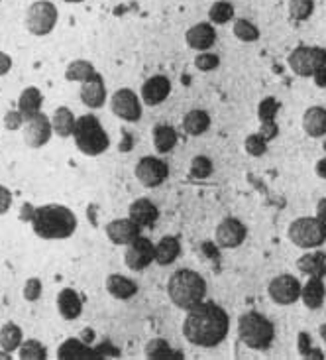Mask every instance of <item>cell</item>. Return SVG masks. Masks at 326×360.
Masks as SVG:
<instances>
[{
  "instance_id": "cell-1",
  "label": "cell",
  "mask_w": 326,
  "mask_h": 360,
  "mask_svg": "<svg viewBox=\"0 0 326 360\" xmlns=\"http://www.w3.org/2000/svg\"><path fill=\"white\" fill-rule=\"evenodd\" d=\"M230 331V317L219 303L201 302L187 311L183 321L185 339L202 349H214L226 341Z\"/></svg>"
},
{
  "instance_id": "cell-2",
  "label": "cell",
  "mask_w": 326,
  "mask_h": 360,
  "mask_svg": "<svg viewBox=\"0 0 326 360\" xmlns=\"http://www.w3.org/2000/svg\"><path fill=\"white\" fill-rule=\"evenodd\" d=\"M32 229L44 240H65L77 231V217L65 205H41L32 217Z\"/></svg>"
},
{
  "instance_id": "cell-3",
  "label": "cell",
  "mask_w": 326,
  "mask_h": 360,
  "mask_svg": "<svg viewBox=\"0 0 326 360\" xmlns=\"http://www.w3.org/2000/svg\"><path fill=\"white\" fill-rule=\"evenodd\" d=\"M167 295L175 307L189 311L197 303H201L207 295V282L201 274L183 268L177 270L167 282Z\"/></svg>"
},
{
  "instance_id": "cell-4",
  "label": "cell",
  "mask_w": 326,
  "mask_h": 360,
  "mask_svg": "<svg viewBox=\"0 0 326 360\" xmlns=\"http://www.w3.org/2000/svg\"><path fill=\"white\" fill-rule=\"evenodd\" d=\"M238 337L252 351H268L275 339V327L258 311H248L238 319Z\"/></svg>"
},
{
  "instance_id": "cell-5",
  "label": "cell",
  "mask_w": 326,
  "mask_h": 360,
  "mask_svg": "<svg viewBox=\"0 0 326 360\" xmlns=\"http://www.w3.org/2000/svg\"><path fill=\"white\" fill-rule=\"evenodd\" d=\"M73 140L86 156H100L110 146V138L95 115H83L75 122Z\"/></svg>"
},
{
  "instance_id": "cell-6",
  "label": "cell",
  "mask_w": 326,
  "mask_h": 360,
  "mask_svg": "<svg viewBox=\"0 0 326 360\" xmlns=\"http://www.w3.org/2000/svg\"><path fill=\"white\" fill-rule=\"evenodd\" d=\"M289 240L299 248H318L326 243V223L317 217H301L289 226Z\"/></svg>"
},
{
  "instance_id": "cell-7",
  "label": "cell",
  "mask_w": 326,
  "mask_h": 360,
  "mask_svg": "<svg viewBox=\"0 0 326 360\" xmlns=\"http://www.w3.org/2000/svg\"><path fill=\"white\" fill-rule=\"evenodd\" d=\"M59 12L53 2L49 0H36L26 12V28L34 36H48L58 24Z\"/></svg>"
},
{
  "instance_id": "cell-8",
  "label": "cell",
  "mask_w": 326,
  "mask_h": 360,
  "mask_svg": "<svg viewBox=\"0 0 326 360\" xmlns=\"http://www.w3.org/2000/svg\"><path fill=\"white\" fill-rule=\"evenodd\" d=\"M326 65L325 48H308L299 46L289 56V68L299 77H313L318 69Z\"/></svg>"
},
{
  "instance_id": "cell-9",
  "label": "cell",
  "mask_w": 326,
  "mask_h": 360,
  "mask_svg": "<svg viewBox=\"0 0 326 360\" xmlns=\"http://www.w3.org/2000/svg\"><path fill=\"white\" fill-rule=\"evenodd\" d=\"M124 262L130 270L144 272L150 264L155 262V244L145 236H138L134 243L126 246Z\"/></svg>"
},
{
  "instance_id": "cell-10",
  "label": "cell",
  "mask_w": 326,
  "mask_h": 360,
  "mask_svg": "<svg viewBox=\"0 0 326 360\" xmlns=\"http://www.w3.org/2000/svg\"><path fill=\"white\" fill-rule=\"evenodd\" d=\"M134 174L144 187H159L169 177V166L157 156H144L136 164Z\"/></svg>"
},
{
  "instance_id": "cell-11",
  "label": "cell",
  "mask_w": 326,
  "mask_h": 360,
  "mask_svg": "<svg viewBox=\"0 0 326 360\" xmlns=\"http://www.w3.org/2000/svg\"><path fill=\"white\" fill-rule=\"evenodd\" d=\"M110 108L126 122H138L142 118V103L132 89H118L110 97Z\"/></svg>"
},
{
  "instance_id": "cell-12",
  "label": "cell",
  "mask_w": 326,
  "mask_h": 360,
  "mask_svg": "<svg viewBox=\"0 0 326 360\" xmlns=\"http://www.w3.org/2000/svg\"><path fill=\"white\" fill-rule=\"evenodd\" d=\"M301 282H299L295 276L291 274H281L278 278H273L271 283H269L268 293L269 297L278 305H293L295 302H299L301 297Z\"/></svg>"
},
{
  "instance_id": "cell-13",
  "label": "cell",
  "mask_w": 326,
  "mask_h": 360,
  "mask_svg": "<svg viewBox=\"0 0 326 360\" xmlns=\"http://www.w3.org/2000/svg\"><path fill=\"white\" fill-rule=\"evenodd\" d=\"M106 236L116 246H128L130 243H134L138 236H142V226L134 223L130 217L116 219L112 223L106 224Z\"/></svg>"
},
{
  "instance_id": "cell-14",
  "label": "cell",
  "mask_w": 326,
  "mask_h": 360,
  "mask_svg": "<svg viewBox=\"0 0 326 360\" xmlns=\"http://www.w3.org/2000/svg\"><path fill=\"white\" fill-rule=\"evenodd\" d=\"M51 122L44 112H38L36 117L26 120V128H24V140L30 148H41L46 146L51 138Z\"/></svg>"
},
{
  "instance_id": "cell-15",
  "label": "cell",
  "mask_w": 326,
  "mask_h": 360,
  "mask_svg": "<svg viewBox=\"0 0 326 360\" xmlns=\"http://www.w3.org/2000/svg\"><path fill=\"white\" fill-rule=\"evenodd\" d=\"M246 226L234 219V217H226L219 226H216V244L222 248H238L244 240H246Z\"/></svg>"
},
{
  "instance_id": "cell-16",
  "label": "cell",
  "mask_w": 326,
  "mask_h": 360,
  "mask_svg": "<svg viewBox=\"0 0 326 360\" xmlns=\"http://www.w3.org/2000/svg\"><path fill=\"white\" fill-rule=\"evenodd\" d=\"M171 93V81L165 75H154L142 85V101L148 107H157Z\"/></svg>"
},
{
  "instance_id": "cell-17",
  "label": "cell",
  "mask_w": 326,
  "mask_h": 360,
  "mask_svg": "<svg viewBox=\"0 0 326 360\" xmlns=\"http://www.w3.org/2000/svg\"><path fill=\"white\" fill-rule=\"evenodd\" d=\"M185 39H187V46L189 48L199 49V51H207L216 41V30H214L211 22H201V24H195L193 28L187 30Z\"/></svg>"
},
{
  "instance_id": "cell-18",
  "label": "cell",
  "mask_w": 326,
  "mask_h": 360,
  "mask_svg": "<svg viewBox=\"0 0 326 360\" xmlns=\"http://www.w3.org/2000/svg\"><path fill=\"white\" fill-rule=\"evenodd\" d=\"M81 101L89 108H100L106 103V87L103 77L96 73L95 77H91L85 83H81Z\"/></svg>"
},
{
  "instance_id": "cell-19",
  "label": "cell",
  "mask_w": 326,
  "mask_h": 360,
  "mask_svg": "<svg viewBox=\"0 0 326 360\" xmlns=\"http://www.w3.org/2000/svg\"><path fill=\"white\" fill-rule=\"evenodd\" d=\"M128 217L138 223L142 229L144 226H154L157 223V219H159V209L155 207V203H152L150 199H136L134 203L130 205V209H128Z\"/></svg>"
},
{
  "instance_id": "cell-20",
  "label": "cell",
  "mask_w": 326,
  "mask_h": 360,
  "mask_svg": "<svg viewBox=\"0 0 326 360\" xmlns=\"http://www.w3.org/2000/svg\"><path fill=\"white\" fill-rule=\"evenodd\" d=\"M58 359L61 360H85V359H100L96 349H93L89 342L79 339H67L59 347Z\"/></svg>"
},
{
  "instance_id": "cell-21",
  "label": "cell",
  "mask_w": 326,
  "mask_h": 360,
  "mask_svg": "<svg viewBox=\"0 0 326 360\" xmlns=\"http://www.w3.org/2000/svg\"><path fill=\"white\" fill-rule=\"evenodd\" d=\"M58 309L63 315V319L73 321V319L81 317V313H83V300L75 290L65 288L58 295Z\"/></svg>"
},
{
  "instance_id": "cell-22",
  "label": "cell",
  "mask_w": 326,
  "mask_h": 360,
  "mask_svg": "<svg viewBox=\"0 0 326 360\" xmlns=\"http://www.w3.org/2000/svg\"><path fill=\"white\" fill-rule=\"evenodd\" d=\"M106 290H108V293L112 297L126 302V300H132L138 293V285L130 278L122 276V274H110L106 278Z\"/></svg>"
},
{
  "instance_id": "cell-23",
  "label": "cell",
  "mask_w": 326,
  "mask_h": 360,
  "mask_svg": "<svg viewBox=\"0 0 326 360\" xmlns=\"http://www.w3.org/2000/svg\"><path fill=\"white\" fill-rule=\"evenodd\" d=\"M325 295V282H322V278H317V276H311L308 282L301 288V300H303V303L307 305L308 309H318V307H322Z\"/></svg>"
},
{
  "instance_id": "cell-24",
  "label": "cell",
  "mask_w": 326,
  "mask_h": 360,
  "mask_svg": "<svg viewBox=\"0 0 326 360\" xmlns=\"http://www.w3.org/2000/svg\"><path fill=\"white\" fill-rule=\"evenodd\" d=\"M181 254V243L177 236H163L159 243L155 244V262L159 266H171Z\"/></svg>"
},
{
  "instance_id": "cell-25",
  "label": "cell",
  "mask_w": 326,
  "mask_h": 360,
  "mask_svg": "<svg viewBox=\"0 0 326 360\" xmlns=\"http://www.w3.org/2000/svg\"><path fill=\"white\" fill-rule=\"evenodd\" d=\"M303 128L311 138L326 136V108L311 107L303 117Z\"/></svg>"
},
{
  "instance_id": "cell-26",
  "label": "cell",
  "mask_w": 326,
  "mask_h": 360,
  "mask_svg": "<svg viewBox=\"0 0 326 360\" xmlns=\"http://www.w3.org/2000/svg\"><path fill=\"white\" fill-rule=\"evenodd\" d=\"M209 127H211V115L207 110H201V108L189 110L183 118V130L189 136H201L209 130Z\"/></svg>"
},
{
  "instance_id": "cell-27",
  "label": "cell",
  "mask_w": 326,
  "mask_h": 360,
  "mask_svg": "<svg viewBox=\"0 0 326 360\" xmlns=\"http://www.w3.org/2000/svg\"><path fill=\"white\" fill-rule=\"evenodd\" d=\"M41 105H44V95H41L39 89L28 87L22 91V95L18 98V110L26 120L36 117L39 112V108H41Z\"/></svg>"
},
{
  "instance_id": "cell-28",
  "label": "cell",
  "mask_w": 326,
  "mask_h": 360,
  "mask_svg": "<svg viewBox=\"0 0 326 360\" xmlns=\"http://www.w3.org/2000/svg\"><path fill=\"white\" fill-rule=\"evenodd\" d=\"M297 268L301 274L317 276V278H325L326 276V254L325 252H313L303 254L297 260Z\"/></svg>"
},
{
  "instance_id": "cell-29",
  "label": "cell",
  "mask_w": 326,
  "mask_h": 360,
  "mask_svg": "<svg viewBox=\"0 0 326 360\" xmlns=\"http://www.w3.org/2000/svg\"><path fill=\"white\" fill-rule=\"evenodd\" d=\"M179 134L171 124H155L154 127V144L159 154H169L177 146Z\"/></svg>"
},
{
  "instance_id": "cell-30",
  "label": "cell",
  "mask_w": 326,
  "mask_h": 360,
  "mask_svg": "<svg viewBox=\"0 0 326 360\" xmlns=\"http://www.w3.org/2000/svg\"><path fill=\"white\" fill-rule=\"evenodd\" d=\"M75 122L77 118L73 115V110L67 107H59L56 112H53V120H51V128L53 132L61 138L73 136V130H75Z\"/></svg>"
},
{
  "instance_id": "cell-31",
  "label": "cell",
  "mask_w": 326,
  "mask_h": 360,
  "mask_svg": "<svg viewBox=\"0 0 326 360\" xmlns=\"http://www.w3.org/2000/svg\"><path fill=\"white\" fill-rule=\"evenodd\" d=\"M96 71L95 65L91 61H85V59H75L71 61L65 69V79L67 81H77V83H85L91 77H95Z\"/></svg>"
},
{
  "instance_id": "cell-32",
  "label": "cell",
  "mask_w": 326,
  "mask_h": 360,
  "mask_svg": "<svg viewBox=\"0 0 326 360\" xmlns=\"http://www.w3.org/2000/svg\"><path fill=\"white\" fill-rule=\"evenodd\" d=\"M145 356L148 359H183V352L175 351L171 345L163 339H152L145 345Z\"/></svg>"
},
{
  "instance_id": "cell-33",
  "label": "cell",
  "mask_w": 326,
  "mask_h": 360,
  "mask_svg": "<svg viewBox=\"0 0 326 360\" xmlns=\"http://www.w3.org/2000/svg\"><path fill=\"white\" fill-rule=\"evenodd\" d=\"M22 345V329L16 323H6L0 329V349L2 351H18V347Z\"/></svg>"
},
{
  "instance_id": "cell-34",
  "label": "cell",
  "mask_w": 326,
  "mask_h": 360,
  "mask_svg": "<svg viewBox=\"0 0 326 360\" xmlns=\"http://www.w3.org/2000/svg\"><path fill=\"white\" fill-rule=\"evenodd\" d=\"M18 356L22 360H46L48 351L39 341L28 339V341H22V345L18 347Z\"/></svg>"
},
{
  "instance_id": "cell-35",
  "label": "cell",
  "mask_w": 326,
  "mask_h": 360,
  "mask_svg": "<svg viewBox=\"0 0 326 360\" xmlns=\"http://www.w3.org/2000/svg\"><path fill=\"white\" fill-rule=\"evenodd\" d=\"M209 18H211L212 24H219V26L228 24L234 18V6L226 0H216L209 10Z\"/></svg>"
},
{
  "instance_id": "cell-36",
  "label": "cell",
  "mask_w": 326,
  "mask_h": 360,
  "mask_svg": "<svg viewBox=\"0 0 326 360\" xmlns=\"http://www.w3.org/2000/svg\"><path fill=\"white\" fill-rule=\"evenodd\" d=\"M315 12V0H289V16L295 22H305Z\"/></svg>"
},
{
  "instance_id": "cell-37",
  "label": "cell",
  "mask_w": 326,
  "mask_h": 360,
  "mask_svg": "<svg viewBox=\"0 0 326 360\" xmlns=\"http://www.w3.org/2000/svg\"><path fill=\"white\" fill-rule=\"evenodd\" d=\"M234 36L242 41H256L259 39V30L246 18H238L234 22Z\"/></svg>"
},
{
  "instance_id": "cell-38",
  "label": "cell",
  "mask_w": 326,
  "mask_h": 360,
  "mask_svg": "<svg viewBox=\"0 0 326 360\" xmlns=\"http://www.w3.org/2000/svg\"><path fill=\"white\" fill-rule=\"evenodd\" d=\"M299 354H301L303 359H315V360L325 359L322 351H320V349H315V347L311 345V335L305 331L299 333Z\"/></svg>"
},
{
  "instance_id": "cell-39",
  "label": "cell",
  "mask_w": 326,
  "mask_h": 360,
  "mask_svg": "<svg viewBox=\"0 0 326 360\" xmlns=\"http://www.w3.org/2000/svg\"><path fill=\"white\" fill-rule=\"evenodd\" d=\"M278 110H279V103L273 97L263 98L261 103H259L258 107V117L261 122H275V117H278Z\"/></svg>"
},
{
  "instance_id": "cell-40",
  "label": "cell",
  "mask_w": 326,
  "mask_h": 360,
  "mask_svg": "<svg viewBox=\"0 0 326 360\" xmlns=\"http://www.w3.org/2000/svg\"><path fill=\"white\" fill-rule=\"evenodd\" d=\"M244 146H246V152H248L249 156L259 158L268 152V140L261 136L259 132L258 134H249L246 138V142H244Z\"/></svg>"
},
{
  "instance_id": "cell-41",
  "label": "cell",
  "mask_w": 326,
  "mask_h": 360,
  "mask_svg": "<svg viewBox=\"0 0 326 360\" xmlns=\"http://www.w3.org/2000/svg\"><path fill=\"white\" fill-rule=\"evenodd\" d=\"M212 174V162L207 156H195L191 162V176L197 179H207Z\"/></svg>"
},
{
  "instance_id": "cell-42",
  "label": "cell",
  "mask_w": 326,
  "mask_h": 360,
  "mask_svg": "<svg viewBox=\"0 0 326 360\" xmlns=\"http://www.w3.org/2000/svg\"><path fill=\"white\" fill-rule=\"evenodd\" d=\"M219 65H221V58L216 53H211V51H201L195 58V68L199 71H214Z\"/></svg>"
},
{
  "instance_id": "cell-43",
  "label": "cell",
  "mask_w": 326,
  "mask_h": 360,
  "mask_svg": "<svg viewBox=\"0 0 326 360\" xmlns=\"http://www.w3.org/2000/svg\"><path fill=\"white\" fill-rule=\"evenodd\" d=\"M22 293H24V297L28 302H38L39 297H41V282H39L38 278H30Z\"/></svg>"
},
{
  "instance_id": "cell-44",
  "label": "cell",
  "mask_w": 326,
  "mask_h": 360,
  "mask_svg": "<svg viewBox=\"0 0 326 360\" xmlns=\"http://www.w3.org/2000/svg\"><path fill=\"white\" fill-rule=\"evenodd\" d=\"M24 122H26V118L22 117L20 110H8L6 117H4V127L8 128V130H18Z\"/></svg>"
},
{
  "instance_id": "cell-45",
  "label": "cell",
  "mask_w": 326,
  "mask_h": 360,
  "mask_svg": "<svg viewBox=\"0 0 326 360\" xmlns=\"http://www.w3.org/2000/svg\"><path fill=\"white\" fill-rule=\"evenodd\" d=\"M12 207V193L8 187L0 185V214H4Z\"/></svg>"
},
{
  "instance_id": "cell-46",
  "label": "cell",
  "mask_w": 326,
  "mask_h": 360,
  "mask_svg": "<svg viewBox=\"0 0 326 360\" xmlns=\"http://www.w3.org/2000/svg\"><path fill=\"white\" fill-rule=\"evenodd\" d=\"M259 134L266 138V140H273L278 136V124L275 122H261V128H259Z\"/></svg>"
},
{
  "instance_id": "cell-47",
  "label": "cell",
  "mask_w": 326,
  "mask_h": 360,
  "mask_svg": "<svg viewBox=\"0 0 326 360\" xmlns=\"http://www.w3.org/2000/svg\"><path fill=\"white\" fill-rule=\"evenodd\" d=\"M34 211H36V207L30 203L22 205V209H20V219H22V223H30L32 221V217H34Z\"/></svg>"
},
{
  "instance_id": "cell-48",
  "label": "cell",
  "mask_w": 326,
  "mask_h": 360,
  "mask_svg": "<svg viewBox=\"0 0 326 360\" xmlns=\"http://www.w3.org/2000/svg\"><path fill=\"white\" fill-rule=\"evenodd\" d=\"M10 69H12V58H10L8 53L0 51V77L6 75Z\"/></svg>"
},
{
  "instance_id": "cell-49",
  "label": "cell",
  "mask_w": 326,
  "mask_h": 360,
  "mask_svg": "<svg viewBox=\"0 0 326 360\" xmlns=\"http://www.w3.org/2000/svg\"><path fill=\"white\" fill-rule=\"evenodd\" d=\"M313 77H315V83H317V87L326 89V65H325V68L318 69V71L315 73V75H313Z\"/></svg>"
},
{
  "instance_id": "cell-50",
  "label": "cell",
  "mask_w": 326,
  "mask_h": 360,
  "mask_svg": "<svg viewBox=\"0 0 326 360\" xmlns=\"http://www.w3.org/2000/svg\"><path fill=\"white\" fill-rule=\"evenodd\" d=\"M317 219L326 223V199H320L317 203Z\"/></svg>"
},
{
  "instance_id": "cell-51",
  "label": "cell",
  "mask_w": 326,
  "mask_h": 360,
  "mask_svg": "<svg viewBox=\"0 0 326 360\" xmlns=\"http://www.w3.org/2000/svg\"><path fill=\"white\" fill-rule=\"evenodd\" d=\"M317 176L326 179V158H322V160L317 164Z\"/></svg>"
},
{
  "instance_id": "cell-52",
  "label": "cell",
  "mask_w": 326,
  "mask_h": 360,
  "mask_svg": "<svg viewBox=\"0 0 326 360\" xmlns=\"http://www.w3.org/2000/svg\"><path fill=\"white\" fill-rule=\"evenodd\" d=\"M202 248H204V250H207V256H209V258H216V248H214V246H212V244H202Z\"/></svg>"
},
{
  "instance_id": "cell-53",
  "label": "cell",
  "mask_w": 326,
  "mask_h": 360,
  "mask_svg": "<svg viewBox=\"0 0 326 360\" xmlns=\"http://www.w3.org/2000/svg\"><path fill=\"white\" fill-rule=\"evenodd\" d=\"M318 333H320V337H322V339H325V342H326V323H325V325H320Z\"/></svg>"
},
{
  "instance_id": "cell-54",
  "label": "cell",
  "mask_w": 326,
  "mask_h": 360,
  "mask_svg": "<svg viewBox=\"0 0 326 360\" xmlns=\"http://www.w3.org/2000/svg\"><path fill=\"white\" fill-rule=\"evenodd\" d=\"M0 359L10 360V359H12V356H10V352H8V351H4V352H0Z\"/></svg>"
},
{
  "instance_id": "cell-55",
  "label": "cell",
  "mask_w": 326,
  "mask_h": 360,
  "mask_svg": "<svg viewBox=\"0 0 326 360\" xmlns=\"http://www.w3.org/2000/svg\"><path fill=\"white\" fill-rule=\"evenodd\" d=\"M69 4H79V2H85V0H65Z\"/></svg>"
}]
</instances>
